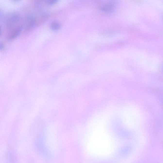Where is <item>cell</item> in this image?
Wrapping results in <instances>:
<instances>
[{"label":"cell","mask_w":163,"mask_h":163,"mask_svg":"<svg viewBox=\"0 0 163 163\" xmlns=\"http://www.w3.org/2000/svg\"><path fill=\"white\" fill-rule=\"evenodd\" d=\"M87 143L89 150L95 155L106 156L110 154L113 150V141L109 137H92Z\"/></svg>","instance_id":"obj_1"},{"label":"cell","mask_w":163,"mask_h":163,"mask_svg":"<svg viewBox=\"0 0 163 163\" xmlns=\"http://www.w3.org/2000/svg\"><path fill=\"white\" fill-rule=\"evenodd\" d=\"M21 29L20 27H17L13 28L9 34L8 39L9 40H12L18 36L20 33Z\"/></svg>","instance_id":"obj_2"},{"label":"cell","mask_w":163,"mask_h":163,"mask_svg":"<svg viewBox=\"0 0 163 163\" xmlns=\"http://www.w3.org/2000/svg\"><path fill=\"white\" fill-rule=\"evenodd\" d=\"M114 6L111 2L102 3L100 5V8L103 11L109 12L112 9Z\"/></svg>","instance_id":"obj_3"},{"label":"cell","mask_w":163,"mask_h":163,"mask_svg":"<svg viewBox=\"0 0 163 163\" xmlns=\"http://www.w3.org/2000/svg\"><path fill=\"white\" fill-rule=\"evenodd\" d=\"M51 28L53 30H57L60 27V24L57 21H53L51 24Z\"/></svg>","instance_id":"obj_4"}]
</instances>
